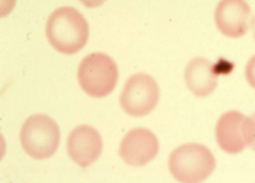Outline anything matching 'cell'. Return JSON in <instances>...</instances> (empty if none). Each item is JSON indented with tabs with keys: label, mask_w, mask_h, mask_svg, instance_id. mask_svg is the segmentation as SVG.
<instances>
[{
	"label": "cell",
	"mask_w": 255,
	"mask_h": 183,
	"mask_svg": "<svg viewBox=\"0 0 255 183\" xmlns=\"http://www.w3.org/2000/svg\"><path fill=\"white\" fill-rule=\"evenodd\" d=\"M245 78L248 84L255 90V55L249 59L245 67Z\"/></svg>",
	"instance_id": "cell-12"
},
{
	"label": "cell",
	"mask_w": 255,
	"mask_h": 183,
	"mask_svg": "<svg viewBox=\"0 0 255 183\" xmlns=\"http://www.w3.org/2000/svg\"><path fill=\"white\" fill-rule=\"evenodd\" d=\"M46 37L62 54H76L86 45L90 28L84 14L73 6H62L51 13L46 22Z\"/></svg>",
	"instance_id": "cell-1"
},
{
	"label": "cell",
	"mask_w": 255,
	"mask_h": 183,
	"mask_svg": "<svg viewBox=\"0 0 255 183\" xmlns=\"http://www.w3.org/2000/svg\"><path fill=\"white\" fill-rule=\"evenodd\" d=\"M252 30H253V36H254V40H255V17L252 19Z\"/></svg>",
	"instance_id": "cell-13"
},
{
	"label": "cell",
	"mask_w": 255,
	"mask_h": 183,
	"mask_svg": "<svg viewBox=\"0 0 255 183\" xmlns=\"http://www.w3.org/2000/svg\"><path fill=\"white\" fill-rule=\"evenodd\" d=\"M243 133L246 146L255 151V113L244 118Z\"/></svg>",
	"instance_id": "cell-11"
},
{
	"label": "cell",
	"mask_w": 255,
	"mask_h": 183,
	"mask_svg": "<svg viewBox=\"0 0 255 183\" xmlns=\"http://www.w3.org/2000/svg\"><path fill=\"white\" fill-rule=\"evenodd\" d=\"M118 67L109 55L91 53L78 66V85L91 97H105L117 86Z\"/></svg>",
	"instance_id": "cell-3"
},
{
	"label": "cell",
	"mask_w": 255,
	"mask_h": 183,
	"mask_svg": "<svg viewBox=\"0 0 255 183\" xmlns=\"http://www.w3.org/2000/svg\"><path fill=\"white\" fill-rule=\"evenodd\" d=\"M160 97L159 85L146 73H136L127 78L120 95L121 108L131 117L150 114Z\"/></svg>",
	"instance_id": "cell-5"
},
{
	"label": "cell",
	"mask_w": 255,
	"mask_h": 183,
	"mask_svg": "<svg viewBox=\"0 0 255 183\" xmlns=\"http://www.w3.org/2000/svg\"><path fill=\"white\" fill-rule=\"evenodd\" d=\"M67 151L77 165L86 168L99 159L103 153V138L98 129L82 124L71 131L67 137Z\"/></svg>",
	"instance_id": "cell-8"
},
{
	"label": "cell",
	"mask_w": 255,
	"mask_h": 183,
	"mask_svg": "<svg viewBox=\"0 0 255 183\" xmlns=\"http://www.w3.org/2000/svg\"><path fill=\"white\" fill-rule=\"evenodd\" d=\"M159 151V141L147 128H133L123 136L120 144V156L131 167H144Z\"/></svg>",
	"instance_id": "cell-6"
},
{
	"label": "cell",
	"mask_w": 255,
	"mask_h": 183,
	"mask_svg": "<svg viewBox=\"0 0 255 183\" xmlns=\"http://www.w3.org/2000/svg\"><path fill=\"white\" fill-rule=\"evenodd\" d=\"M252 9L244 0H223L214 10V22L219 32L231 39L244 36L252 26Z\"/></svg>",
	"instance_id": "cell-7"
},
{
	"label": "cell",
	"mask_w": 255,
	"mask_h": 183,
	"mask_svg": "<svg viewBox=\"0 0 255 183\" xmlns=\"http://www.w3.org/2000/svg\"><path fill=\"white\" fill-rule=\"evenodd\" d=\"M244 118L237 110L226 111L219 117L216 126V140L225 153L239 154L246 147L243 133Z\"/></svg>",
	"instance_id": "cell-10"
},
{
	"label": "cell",
	"mask_w": 255,
	"mask_h": 183,
	"mask_svg": "<svg viewBox=\"0 0 255 183\" xmlns=\"http://www.w3.org/2000/svg\"><path fill=\"white\" fill-rule=\"evenodd\" d=\"M183 77L189 90L198 97L209 96L218 86V73L212 62L205 58L196 57L190 60Z\"/></svg>",
	"instance_id": "cell-9"
},
{
	"label": "cell",
	"mask_w": 255,
	"mask_h": 183,
	"mask_svg": "<svg viewBox=\"0 0 255 183\" xmlns=\"http://www.w3.org/2000/svg\"><path fill=\"white\" fill-rule=\"evenodd\" d=\"M168 168L177 182L201 183L216 169V158L207 146L191 142L172 151Z\"/></svg>",
	"instance_id": "cell-2"
},
{
	"label": "cell",
	"mask_w": 255,
	"mask_h": 183,
	"mask_svg": "<svg viewBox=\"0 0 255 183\" xmlns=\"http://www.w3.org/2000/svg\"><path fill=\"white\" fill-rule=\"evenodd\" d=\"M23 150L37 160L48 159L57 153L60 131L57 122L45 114H33L26 119L21 129Z\"/></svg>",
	"instance_id": "cell-4"
}]
</instances>
